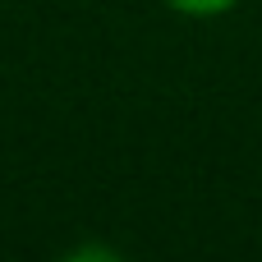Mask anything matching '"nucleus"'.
I'll list each match as a JSON object with an SVG mask.
<instances>
[{"instance_id": "obj_1", "label": "nucleus", "mask_w": 262, "mask_h": 262, "mask_svg": "<svg viewBox=\"0 0 262 262\" xmlns=\"http://www.w3.org/2000/svg\"><path fill=\"white\" fill-rule=\"evenodd\" d=\"M170 9H180V14H221V9H230L235 0H166Z\"/></svg>"}]
</instances>
